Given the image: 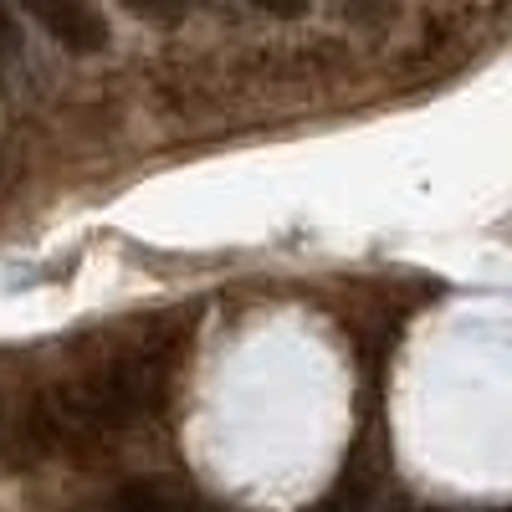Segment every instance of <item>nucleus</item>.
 I'll list each match as a JSON object with an SVG mask.
<instances>
[{
	"label": "nucleus",
	"instance_id": "nucleus-1",
	"mask_svg": "<svg viewBox=\"0 0 512 512\" xmlns=\"http://www.w3.org/2000/svg\"><path fill=\"white\" fill-rule=\"evenodd\" d=\"M159 384H164V369L154 359H123L108 374L77 384V390H62L47 410L36 415V431L52 446L123 431V425H134V415L159 395Z\"/></svg>",
	"mask_w": 512,
	"mask_h": 512
},
{
	"label": "nucleus",
	"instance_id": "nucleus-2",
	"mask_svg": "<svg viewBox=\"0 0 512 512\" xmlns=\"http://www.w3.org/2000/svg\"><path fill=\"white\" fill-rule=\"evenodd\" d=\"M21 6L31 11V21H36L41 31H47L52 41H62V47L77 52V57L103 52L108 36H113L93 0H21Z\"/></svg>",
	"mask_w": 512,
	"mask_h": 512
},
{
	"label": "nucleus",
	"instance_id": "nucleus-3",
	"mask_svg": "<svg viewBox=\"0 0 512 512\" xmlns=\"http://www.w3.org/2000/svg\"><path fill=\"white\" fill-rule=\"evenodd\" d=\"M123 11H134L149 26H180L185 11H190V0H123Z\"/></svg>",
	"mask_w": 512,
	"mask_h": 512
},
{
	"label": "nucleus",
	"instance_id": "nucleus-4",
	"mask_svg": "<svg viewBox=\"0 0 512 512\" xmlns=\"http://www.w3.org/2000/svg\"><path fill=\"white\" fill-rule=\"evenodd\" d=\"M113 512H169V507H164L159 487L134 482V487H123V492H118V507H113Z\"/></svg>",
	"mask_w": 512,
	"mask_h": 512
},
{
	"label": "nucleus",
	"instance_id": "nucleus-5",
	"mask_svg": "<svg viewBox=\"0 0 512 512\" xmlns=\"http://www.w3.org/2000/svg\"><path fill=\"white\" fill-rule=\"evenodd\" d=\"M256 11H267L277 21H297V16H308V0H251Z\"/></svg>",
	"mask_w": 512,
	"mask_h": 512
},
{
	"label": "nucleus",
	"instance_id": "nucleus-6",
	"mask_svg": "<svg viewBox=\"0 0 512 512\" xmlns=\"http://www.w3.org/2000/svg\"><path fill=\"white\" fill-rule=\"evenodd\" d=\"M16 52V21L6 11V0H0V57H11Z\"/></svg>",
	"mask_w": 512,
	"mask_h": 512
},
{
	"label": "nucleus",
	"instance_id": "nucleus-7",
	"mask_svg": "<svg viewBox=\"0 0 512 512\" xmlns=\"http://www.w3.org/2000/svg\"><path fill=\"white\" fill-rule=\"evenodd\" d=\"M318 512H364V497L359 492H349V497H333L328 507H318Z\"/></svg>",
	"mask_w": 512,
	"mask_h": 512
},
{
	"label": "nucleus",
	"instance_id": "nucleus-8",
	"mask_svg": "<svg viewBox=\"0 0 512 512\" xmlns=\"http://www.w3.org/2000/svg\"><path fill=\"white\" fill-rule=\"evenodd\" d=\"M333 6H344V11H354V16H374L379 0H333Z\"/></svg>",
	"mask_w": 512,
	"mask_h": 512
}]
</instances>
